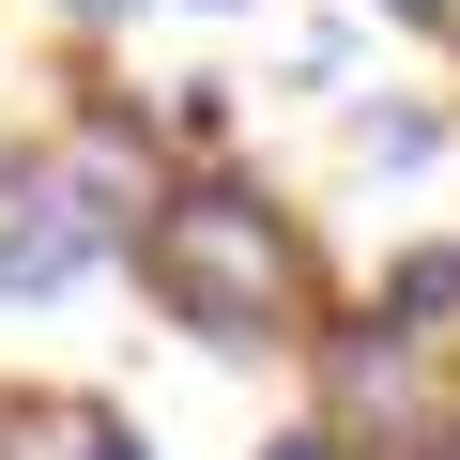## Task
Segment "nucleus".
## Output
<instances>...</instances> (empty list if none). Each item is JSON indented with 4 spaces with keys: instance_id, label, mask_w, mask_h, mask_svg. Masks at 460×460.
Masks as SVG:
<instances>
[{
    "instance_id": "1",
    "label": "nucleus",
    "mask_w": 460,
    "mask_h": 460,
    "mask_svg": "<svg viewBox=\"0 0 460 460\" xmlns=\"http://www.w3.org/2000/svg\"><path fill=\"white\" fill-rule=\"evenodd\" d=\"M123 277H138V307H154L169 338H199V353H307L323 307H338L323 230H307L261 169H230V154H184V169L138 184Z\"/></svg>"
},
{
    "instance_id": "2",
    "label": "nucleus",
    "mask_w": 460,
    "mask_h": 460,
    "mask_svg": "<svg viewBox=\"0 0 460 460\" xmlns=\"http://www.w3.org/2000/svg\"><path fill=\"white\" fill-rule=\"evenodd\" d=\"M123 215H138L123 169H93L77 138L31 154L16 184H0V307H62V292H93V277L123 261Z\"/></svg>"
},
{
    "instance_id": "3",
    "label": "nucleus",
    "mask_w": 460,
    "mask_h": 460,
    "mask_svg": "<svg viewBox=\"0 0 460 460\" xmlns=\"http://www.w3.org/2000/svg\"><path fill=\"white\" fill-rule=\"evenodd\" d=\"M368 323L414 338V353H445V338H460V246H399V261L368 277Z\"/></svg>"
},
{
    "instance_id": "4",
    "label": "nucleus",
    "mask_w": 460,
    "mask_h": 460,
    "mask_svg": "<svg viewBox=\"0 0 460 460\" xmlns=\"http://www.w3.org/2000/svg\"><path fill=\"white\" fill-rule=\"evenodd\" d=\"M429 154H445V108H414V93L353 108V169H429Z\"/></svg>"
},
{
    "instance_id": "5",
    "label": "nucleus",
    "mask_w": 460,
    "mask_h": 460,
    "mask_svg": "<svg viewBox=\"0 0 460 460\" xmlns=\"http://www.w3.org/2000/svg\"><path fill=\"white\" fill-rule=\"evenodd\" d=\"M31 429H47L62 460H154V429H138V414H108V399H47Z\"/></svg>"
},
{
    "instance_id": "6",
    "label": "nucleus",
    "mask_w": 460,
    "mask_h": 460,
    "mask_svg": "<svg viewBox=\"0 0 460 460\" xmlns=\"http://www.w3.org/2000/svg\"><path fill=\"white\" fill-rule=\"evenodd\" d=\"M261 460H353V429H323V414H292V429H277Z\"/></svg>"
},
{
    "instance_id": "7",
    "label": "nucleus",
    "mask_w": 460,
    "mask_h": 460,
    "mask_svg": "<svg viewBox=\"0 0 460 460\" xmlns=\"http://www.w3.org/2000/svg\"><path fill=\"white\" fill-rule=\"evenodd\" d=\"M62 31H123V16H154V0H47Z\"/></svg>"
},
{
    "instance_id": "8",
    "label": "nucleus",
    "mask_w": 460,
    "mask_h": 460,
    "mask_svg": "<svg viewBox=\"0 0 460 460\" xmlns=\"http://www.w3.org/2000/svg\"><path fill=\"white\" fill-rule=\"evenodd\" d=\"M384 16H399V31H460V0H384Z\"/></svg>"
}]
</instances>
